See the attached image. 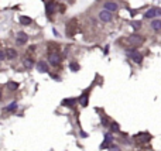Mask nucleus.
<instances>
[{"label":"nucleus","instance_id":"nucleus-5","mask_svg":"<svg viewBox=\"0 0 161 151\" xmlns=\"http://www.w3.org/2000/svg\"><path fill=\"white\" fill-rule=\"evenodd\" d=\"M48 61H50V64L52 66H57L59 64V61H61V58H59V55L57 52H52V54H50V57H48Z\"/></svg>","mask_w":161,"mask_h":151},{"label":"nucleus","instance_id":"nucleus-21","mask_svg":"<svg viewBox=\"0 0 161 151\" xmlns=\"http://www.w3.org/2000/svg\"><path fill=\"white\" fill-rule=\"evenodd\" d=\"M73 102H75L73 99H69V100H64V103L65 104H73Z\"/></svg>","mask_w":161,"mask_h":151},{"label":"nucleus","instance_id":"nucleus-22","mask_svg":"<svg viewBox=\"0 0 161 151\" xmlns=\"http://www.w3.org/2000/svg\"><path fill=\"white\" fill-rule=\"evenodd\" d=\"M133 27H134V28H139L140 27V23L137 21V23H133Z\"/></svg>","mask_w":161,"mask_h":151},{"label":"nucleus","instance_id":"nucleus-24","mask_svg":"<svg viewBox=\"0 0 161 151\" xmlns=\"http://www.w3.org/2000/svg\"><path fill=\"white\" fill-rule=\"evenodd\" d=\"M0 99H2V90H0Z\"/></svg>","mask_w":161,"mask_h":151},{"label":"nucleus","instance_id":"nucleus-15","mask_svg":"<svg viewBox=\"0 0 161 151\" xmlns=\"http://www.w3.org/2000/svg\"><path fill=\"white\" fill-rule=\"evenodd\" d=\"M79 100H80V104H82V106H86V104H88V92L83 93Z\"/></svg>","mask_w":161,"mask_h":151},{"label":"nucleus","instance_id":"nucleus-19","mask_svg":"<svg viewBox=\"0 0 161 151\" xmlns=\"http://www.w3.org/2000/svg\"><path fill=\"white\" fill-rule=\"evenodd\" d=\"M112 130H113V131H119V130H120L117 123H112Z\"/></svg>","mask_w":161,"mask_h":151},{"label":"nucleus","instance_id":"nucleus-11","mask_svg":"<svg viewBox=\"0 0 161 151\" xmlns=\"http://www.w3.org/2000/svg\"><path fill=\"white\" fill-rule=\"evenodd\" d=\"M150 140V136L148 134H140V136H136V141L137 143H147Z\"/></svg>","mask_w":161,"mask_h":151},{"label":"nucleus","instance_id":"nucleus-13","mask_svg":"<svg viewBox=\"0 0 161 151\" xmlns=\"http://www.w3.org/2000/svg\"><path fill=\"white\" fill-rule=\"evenodd\" d=\"M31 21H33V20H31L30 17H27V16H21V17H20V23L24 24V26H28V24H31Z\"/></svg>","mask_w":161,"mask_h":151},{"label":"nucleus","instance_id":"nucleus-4","mask_svg":"<svg viewBox=\"0 0 161 151\" xmlns=\"http://www.w3.org/2000/svg\"><path fill=\"white\" fill-rule=\"evenodd\" d=\"M157 16H161V9H157V7H153V9H148L146 13V17L147 19H154Z\"/></svg>","mask_w":161,"mask_h":151},{"label":"nucleus","instance_id":"nucleus-6","mask_svg":"<svg viewBox=\"0 0 161 151\" xmlns=\"http://www.w3.org/2000/svg\"><path fill=\"white\" fill-rule=\"evenodd\" d=\"M99 19L102 20V21H105V23H109L112 20V13L107 11V10H102V11L99 13Z\"/></svg>","mask_w":161,"mask_h":151},{"label":"nucleus","instance_id":"nucleus-7","mask_svg":"<svg viewBox=\"0 0 161 151\" xmlns=\"http://www.w3.org/2000/svg\"><path fill=\"white\" fill-rule=\"evenodd\" d=\"M45 10H47L48 14H54V13L57 11V3H55V2H47Z\"/></svg>","mask_w":161,"mask_h":151},{"label":"nucleus","instance_id":"nucleus-9","mask_svg":"<svg viewBox=\"0 0 161 151\" xmlns=\"http://www.w3.org/2000/svg\"><path fill=\"white\" fill-rule=\"evenodd\" d=\"M4 52H6V58H9V59H14V58H17V51L13 50V48H7V50H6Z\"/></svg>","mask_w":161,"mask_h":151},{"label":"nucleus","instance_id":"nucleus-8","mask_svg":"<svg viewBox=\"0 0 161 151\" xmlns=\"http://www.w3.org/2000/svg\"><path fill=\"white\" fill-rule=\"evenodd\" d=\"M119 7H117V4L114 2H106L105 3V10H107V11H116Z\"/></svg>","mask_w":161,"mask_h":151},{"label":"nucleus","instance_id":"nucleus-16","mask_svg":"<svg viewBox=\"0 0 161 151\" xmlns=\"http://www.w3.org/2000/svg\"><path fill=\"white\" fill-rule=\"evenodd\" d=\"M16 109H17V103H16V102H13V103H10L9 106L6 107V110H7V112H13V110H16Z\"/></svg>","mask_w":161,"mask_h":151},{"label":"nucleus","instance_id":"nucleus-3","mask_svg":"<svg viewBox=\"0 0 161 151\" xmlns=\"http://www.w3.org/2000/svg\"><path fill=\"white\" fill-rule=\"evenodd\" d=\"M16 41H17L19 45H24L27 41H28V36H27L26 33H23V31H20V33L16 36Z\"/></svg>","mask_w":161,"mask_h":151},{"label":"nucleus","instance_id":"nucleus-17","mask_svg":"<svg viewBox=\"0 0 161 151\" xmlns=\"http://www.w3.org/2000/svg\"><path fill=\"white\" fill-rule=\"evenodd\" d=\"M7 88L10 90H16L17 88H19V83H16V82H9L7 83Z\"/></svg>","mask_w":161,"mask_h":151},{"label":"nucleus","instance_id":"nucleus-18","mask_svg":"<svg viewBox=\"0 0 161 151\" xmlns=\"http://www.w3.org/2000/svg\"><path fill=\"white\" fill-rule=\"evenodd\" d=\"M69 68H71L72 71H78V69H79V65L76 64V62H71V64H69Z\"/></svg>","mask_w":161,"mask_h":151},{"label":"nucleus","instance_id":"nucleus-10","mask_svg":"<svg viewBox=\"0 0 161 151\" xmlns=\"http://www.w3.org/2000/svg\"><path fill=\"white\" fill-rule=\"evenodd\" d=\"M37 69H38V72H41V73L47 72V71H48L47 62H45V61H40V62L37 64Z\"/></svg>","mask_w":161,"mask_h":151},{"label":"nucleus","instance_id":"nucleus-14","mask_svg":"<svg viewBox=\"0 0 161 151\" xmlns=\"http://www.w3.org/2000/svg\"><path fill=\"white\" fill-rule=\"evenodd\" d=\"M23 64H24V66H26V68H33V65H34V62H33V59H31V58H26V59H24V61H23Z\"/></svg>","mask_w":161,"mask_h":151},{"label":"nucleus","instance_id":"nucleus-1","mask_svg":"<svg viewBox=\"0 0 161 151\" xmlns=\"http://www.w3.org/2000/svg\"><path fill=\"white\" fill-rule=\"evenodd\" d=\"M143 37H140V36H136V34H133V36H129L127 38V43L131 45V47H137V45H141L143 44Z\"/></svg>","mask_w":161,"mask_h":151},{"label":"nucleus","instance_id":"nucleus-20","mask_svg":"<svg viewBox=\"0 0 161 151\" xmlns=\"http://www.w3.org/2000/svg\"><path fill=\"white\" fill-rule=\"evenodd\" d=\"M3 59H6V52L0 50V61H3Z\"/></svg>","mask_w":161,"mask_h":151},{"label":"nucleus","instance_id":"nucleus-12","mask_svg":"<svg viewBox=\"0 0 161 151\" xmlns=\"http://www.w3.org/2000/svg\"><path fill=\"white\" fill-rule=\"evenodd\" d=\"M151 28L154 31H160L161 30V20H153L151 21Z\"/></svg>","mask_w":161,"mask_h":151},{"label":"nucleus","instance_id":"nucleus-2","mask_svg":"<svg viewBox=\"0 0 161 151\" xmlns=\"http://www.w3.org/2000/svg\"><path fill=\"white\" fill-rule=\"evenodd\" d=\"M126 55H129V57L131 58V61L133 62H136V64H141V61H143V55L141 54H139L137 51H126Z\"/></svg>","mask_w":161,"mask_h":151},{"label":"nucleus","instance_id":"nucleus-23","mask_svg":"<svg viewBox=\"0 0 161 151\" xmlns=\"http://www.w3.org/2000/svg\"><path fill=\"white\" fill-rule=\"evenodd\" d=\"M112 148H113L112 151H119V150H117V147H112Z\"/></svg>","mask_w":161,"mask_h":151}]
</instances>
